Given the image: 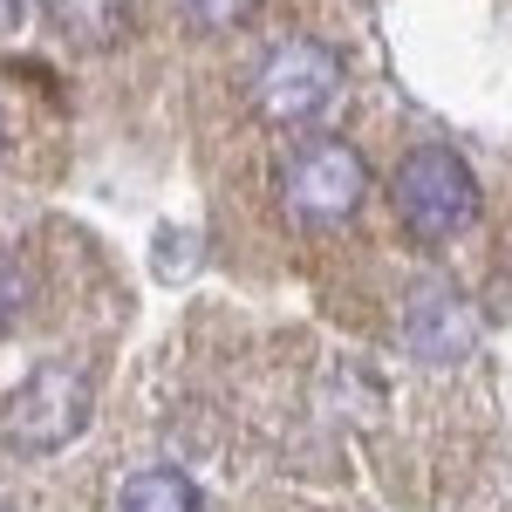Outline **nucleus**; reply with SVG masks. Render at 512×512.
I'll return each instance as SVG.
<instances>
[{
	"mask_svg": "<svg viewBox=\"0 0 512 512\" xmlns=\"http://www.w3.org/2000/svg\"><path fill=\"white\" fill-rule=\"evenodd\" d=\"M390 192H396V219L417 246H444V239L478 226V178L451 144H417L396 164Z\"/></svg>",
	"mask_w": 512,
	"mask_h": 512,
	"instance_id": "nucleus-1",
	"label": "nucleus"
},
{
	"mask_svg": "<svg viewBox=\"0 0 512 512\" xmlns=\"http://www.w3.org/2000/svg\"><path fill=\"white\" fill-rule=\"evenodd\" d=\"M89 376L69 369V362H41L28 369L14 390L0 396V444L21 451V458H41V451H62L69 437H82L89 424Z\"/></svg>",
	"mask_w": 512,
	"mask_h": 512,
	"instance_id": "nucleus-2",
	"label": "nucleus"
},
{
	"mask_svg": "<svg viewBox=\"0 0 512 512\" xmlns=\"http://www.w3.org/2000/svg\"><path fill=\"white\" fill-rule=\"evenodd\" d=\"M342 96V62L335 48L315 35H280L260 55V76H253V110L274 123V130H308L328 117V103Z\"/></svg>",
	"mask_w": 512,
	"mask_h": 512,
	"instance_id": "nucleus-3",
	"label": "nucleus"
},
{
	"mask_svg": "<svg viewBox=\"0 0 512 512\" xmlns=\"http://www.w3.org/2000/svg\"><path fill=\"white\" fill-rule=\"evenodd\" d=\"M280 192H287V212L301 226H342L369 198V164L342 137H308L280 171Z\"/></svg>",
	"mask_w": 512,
	"mask_h": 512,
	"instance_id": "nucleus-4",
	"label": "nucleus"
},
{
	"mask_svg": "<svg viewBox=\"0 0 512 512\" xmlns=\"http://www.w3.org/2000/svg\"><path fill=\"white\" fill-rule=\"evenodd\" d=\"M403 342H410L417 362H431V369L472 362V349H478L472 301H465L451 280H417V287H410V301H403Z\"/></svg>",
	"mask_w": 512,
	"mask_h": 512,
	"instance_id": "nucleus-5",
	"label": "nucleus"
},
{
	"mask_svg": "<svg viewBox=\"0 0 512 512\" xmlns=\"http://www.w3.org/2000/svg\"><path fill=\"white\" fill-rule=\"evenodd\" d=\"M41 14L76 41V48H110L130 28V0H41Z\"/></svg>",
	"mask_w": 512,
	"mask_h": 512,
	"instance_id": "nucleus-6",
	"label": "nucleus"
},
{
	"mask_svg": "<svg viewBox=\"0 0 512 512\" xmlns=\"http://www.w3.org/2000/svg\"><path fill=\"white\" fill-rule=\"evenodd\" d=\"M117 512H205V499L178 465H144V472L123 478Z\"/></svg>",
	"mask_w": 512,
	"mask_h": 512,
	"instance_id": "nucleus-7",
	"label": "nucleus"
},
{
	"mask_svg": "<svg viewBox=\"0 0 512 512\" xmlns=\"http://www.w3.org/2000/svg\"><path fill=\"white\" fill-rule=\"evenodd\" d=\"M178 7H185V21H192V28H239L260 0H178Z\"/></svg>",
	"mask_w": 512,
	"mask_h": 512,
	"instance_id": "nucleus-8",
	"label": "nucleus"
},
{
	"mask_svg": "<svg viewBox=\"0 0 512 512\" xmlns=\"http://www.w3.org/2000/svg\"><path fill=\"white\" fill-rule=\"evenodd\" d=\"M21 308H28V274L14 260H0V335L21 321Z\"/></svg>",
	"mask_w": 512,
	"mask_h": 512,
	"instance_id": "nucleus-9",
	"label": "nucleus"
},
{
	"mask_svg": "<svg viewBox=\"0 0 512 512\" xmlns=\"http://www.w3.org/2000/svg\"><path fill=\"white\" fill-rule=\"evenodd\" d=\"M35 7H41V0H0V35H21Z\"/></svg>",
	"mask_w": 512,
	"mask_h": 512,
	"instance_id": "nucleus-10",
	"label": "nucleus"
},
{
	"mask_svg": "<svg viewBox=\"0 0 512 512\" xmlns=\"http://www.w3.org/2000/svg\"><path fill=\"white\" fill-rule=\"evenodd\" d=\"M0 512H7V506H0Z\"/></svg>",
	"mask_w": 512,
	"mask_h": 512,
	"instance_id": "nucleus-11",
	"label": "nucleus"
}]
</instances>
